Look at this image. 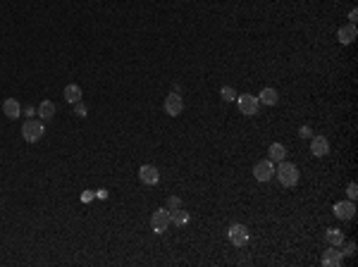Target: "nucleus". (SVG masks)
I'll use <instances>...</instances> for the list:
<instances>
[{"label": "nucleus", "mask_w": 358, "mask_h": 267, "mask_svg": "<svg viewBox=\"0 0 358 267\" xmlns=\"http://www.w3.org/2000/svg\"><path fill=\"white\" fill-rule=\"evenodd\" d=\"M325 241H327L330 246H342V243H344V234L339 232V229H327Z\"/></svg>", "instance_id": "obj_18"}, {"label": "nucleus", "mask_w": 358, "mask_h": 267, "mask_svg": "<svg viewBox=\"0 0 358 267\" xmlns=\"http://www.w3.org/2000/svg\"><path fill=\"white\" fill-rule=\"evenodd\" d=\"M356 36H358V31H356V24H346V27H342L337 31V38H339V43H344V46H349V43H353L356 41Z\"/></svg>", "instance_id": "obj_13"}, {"label": "nucleus", "mask_w": 358, "mask_h": 267, "mask_svg": "<svg viewBox=\"0 0 358 267\" xmlns=\"http://www.w3.org/2000/svg\"><path fill=\"white\" fill-rule=\"evenodd\" d=\"M346 193H349V198H356L358 196V186H356V181H351V184H349V189H346Z\"/></svg>", "instance_id": "obj_24"}, {"label": "nucleus", "mask_w": 358, "mask_h": 267, "mask_svg": "<svg viewBox=\"0 0 358 267\" xmlns=\"http://www.w3.org/2000/svg\"><path fill=\"white\" fill-rule=\"evenodd\" d=\"M299 136H301V138H310V127H301V129H299Z\"/></svg>", "instance_id": "obj_25"}, {"label": "nucleus", "mask_w": 358, "mask_h": 267, "mask_svg": "<svg viewBox=\"0 0 358 267\" xmlns=\"http://www.w3.org/2000/svg\"><path fill=\"white\" fill-rule=\"evenodd\" d=\"M55 115H57V108L53 100H43V103L38 105V119H41V122H50Z\"/></svg>", "instance_id": "obj_12"}, {"label": "nucleus", "mask_w": 358, "mask_h": 267, "mask_svg": "<svg viewBox=\"0 0 358 267\" xmlns=\"http://www.w3.org/2000/svg\"><path fill=\"white\" fill-rule=\"evenodd\" d=\"M138 179H141L146 186H155L160 181L158 167H155V165H141V167H138Z\"/></svg>", "instance_id": "obj_6"}, {"label": "nucleus", "mask_w": 358, "mask_h": 267, "mask_svg": "<svg viewBox=\"0 0 358 267\" xmlns=\"http://www.w3.org/2000/svg\"><path fill=\"white\" fill-rule=\"evenodd\" d=\"M342 246H344V253H346V255H353V253H356V243H353V241H346V243H342Z\"/></svg>", "instance_id": "obj_23"}, {"label": "nucleus", "mask_w": 358, "mask_h": 267, "mask_svg": "<svg viewBox=\"0 0 358 267\" xmlns=\"http://www.w3.org/2000/svg\"><path fill=\"white\" fill-rule=\"evenodd\" d=\"M342 262H344V253H342L337 246L327 248V251L323 253V265L325 267H342Z\"/></svg>", "instance_id": "obj_9"}, {"label": "nucleus", "mask_w": 358, "mask_h": 267, "mask_svg": "<svg viewBox=\"0 0 358 267\" xmlns=\"http://www.w3.org/2000/svg\"><path fill=\"white\" fill-rule=\"evenodd\" d=\"M277 179H280V184L287 186V189H291V186L299 184V167L294 162H287V160H282L280 162V167L275 170Z\"/></svg>", "instance_id": "obj_1"}, {"label": "nucleus", "mask_w": 358, "mask_h": 267, "mask_svg": "<svg viewBox=\"0 0 358 267\" xmlns=\"http://www.w3.org/2000/svg\"><path fill=\"white\" fill-rule=\"evenodd\" d=\"M3 112H5V117H10V119H17L22 112V105L19 100H14V98H7L5 103H3Z\"/></svg>", "instance_id": "obj_14"}, {"label": "nucleus", "mask_w": 358, "mask_h": 267, "mask_svg": "<svg viewBox=\"0 0 358 267\" xmlns=\"http://www.w3.org/2000/svg\"><path fill=\"white\" fill-rule=\"evenodd\" d=\"M277 100H280V93L275 89H263L261 98H258V103H263V105H277Z\"/></svg>", "instance_id": "obj_17"}, {"label": "nucleus", "mask_w": 358, "mask_h": 267, "mask_svg": "<svg viewBox=\"0 0 358 267\" xmlns=\"http://www.w3.org/2000/svg\"><path fill=\"white\" fill-rule=\"evenodd\" d=\"M170 219H172L174 224H186V222H189V213H186V210H182V208H177V210H172V213H170Z\"/></svg>", "instance_id": "obj_19"}, {"label": "nucleus", "mask_w": 358, "mask_h": 267, "mask_svg": "<svg viewBox=\"0 0 358 267\" xmlns=\"http://www.w3.org/2000/svg\"><path fill=\"white\" fill-rule=\"evenodd\" d=\"M253 177L258 179V181H270V179L275 177V165H272V160H261V162L253 165Z\"/></svg>", "instance_id": "obj_5"}, {"label": "nucleus", "mask_w": 358, "mask_h": 267, "mask_svg": "<svg viewBox=\"0 0 358 267\" xmlns=\"http://www.w3.org/2000/svg\"><path fill=\"white\" fill-rule=\"evenodd\" d=\"M220 96H222V100H234V98H236V91L232 89V86H222Z\"/></svg>", "instance_id": "obj_20"}, {"label": "nucleus", "mask_w": 358, "mask_h": 267, "mask_svg": "<svg viewBox=\"0 0 358 267\" xmlns=\"http://www.w3.org/2000/svg\"><path fill=\"white\" fill-rule=\"evenodd\" d=\"M310 153H313L315 158H325V155L330 153V143H327V138H325V136H313V141H310Z\"/></svg>", "instance_id": "obj_11"}, {"label": "nucleus", "mask_w": 358, "mask_h": 267, "mask_svg": "<svg viewBox=\"0 0 358 267\" xmlns=\"http://www.w3.org/2000/svg\"><path fill=\"white\" fill-rule=\"evenodd\" d=\"M74 115L76 117H86V115H89V108H86V105L79 100V103H74Z\"/></svg>", "instance_id": "obj_21"}, {"label": "nucleus", "mask_w": 358, "mask_h": 267, "mask_svg": "<svg viewBox=\"0 0 358 267\" xmlns=\"http://www.w3.org/2000/svg\"><path fill=\"white\" fill-rule=\"evenodd\" d=\"M170 224H172V219H170V210L167 208H160V210H155L151 215V229L155 234H163Z\"/></svg>", "instance_id": "obj_3"}, {"label": "nucleus", "mask_w": 358, "mask_h": 267, "mask_svg": "<svg viewBox=\"0 0 358 267\" xmlns=\"http://www.w3.org/2000/svg\"><path fill=\"white\" fill-rule=\"evenodd\" d=\"M268 158L272 160V162H282V160H287V148H284L282 143H272L268 151Z\"/></svg>", "instance_id": "obj_15"}, {"label": "nucleus", "mask_w": 358, "mask_h": 267, "mask_svg": "<svg viewBox=\"0 0 358 267\" xmlns=\"http://www.w3.org/2000/svg\"><path fill=\"white\" fill-rule=\"evenodd\" d=\"M182 110H184V100H182V96H179L177 91H172L165 98V112L170 117H177V115H182Z\"/></svg>", "instance_id": "obj_7"}, {"label": "nucleus", "mask_w": 358, "mask_h": 267, "mask_svg": "<svg viewBox=\"0 0 358 267\" xmlns=\"http://www.w3.org/2000/svg\"><path fill=\"white\" fill-rule=\"evenodd\" d=\"M258 98L255 96H239V110H241V115H248V117H253L258 115Z\"/></svg>", "instance_id": "obj_8"}, {"label": "nucleus", "mask_w": 358, "mask_h": 267, "mask_svg": "<svg viewBox=\"0 0 358 267\" xmlns=\"http://www.w3.org/2000/svg\"><path fill=\"white\" fill-rule=\"evenodd\" d=\"M356 17H358V12H356V10H351V12H349V19H351V24H356Z\"/></svg>", "instance_id": "obj_26"}, {"label": "nucleus", "mask_w": 358, "mask_h": 267, "mask_svg": "<svg viewBox=\"0 0 358 267\" xmlns=\"http://www.w3.org/2000/svg\"><path fill=\"white\" fill-rule=\"evenodd\" d=\"M43 134H46V127H43L41 119H27V122L22 124V136L29 143H38L43 138Z\"/></svg>", "instance_id": "obj_2"}, {"label": "nucleus", "mask_w": 358, "mask_h": 267, "mask_svg": "<svg viewBox=\"0 0 358 267\" xmlns=\"http://www.w3.org/2000/svg\"><path fill=\"white\" fill-rule=\"evenodd\" d=\"M177 208H182V200H179L177 196H170V198H167V210H177Z\"/></svg>", "instance_id": "obj_22"}, {"label": "nucleus", "mask_w": 358, "mask_h": 267, "mask_svg": "<svg viewBox=\"0 0 358 267\" xmlns=\"http://www.w3.org/2000/svg\"><path fill=\"white\" fill-rule=\"evenodd\" d=\"M334 215H337L339 219H353V215H356V206H353V200H339L337 206H334Z\"/></svg>", "instance_id": "obj_10"}, {"label": "nucleus", "mask_w": 358, "mask_h": 267, "mask_svg": "<svg viewBox=\"0 0 358 267\" xmlns=\"http://www.w3.org/2000/svg\"><path fill=\"white\" fill-rule=\"evenodd\" d=\"M227 236H229V241H232L236 248L246 246L248 239H251V234H248V227H244V224H232V227H229V232H227Z\"/></svg>", "instance_id": "obj_4"}, {"label": "nucleus", "mask_w": 358, "mask_h": 267, "mask_svg": "<svg viewBox=\"0 0 358 267\" xmlns=\"http://www.w3.org/2000/svg\"><path fill=\"white\" fill-rule=\"evenodd\" d=\"M62 96H65V100H67V103H79V100H82V89H79V86H76V84H69L67 89H65V93H62Z\"/></svg>", "instance_id": "obj_16"}]
</instances>
